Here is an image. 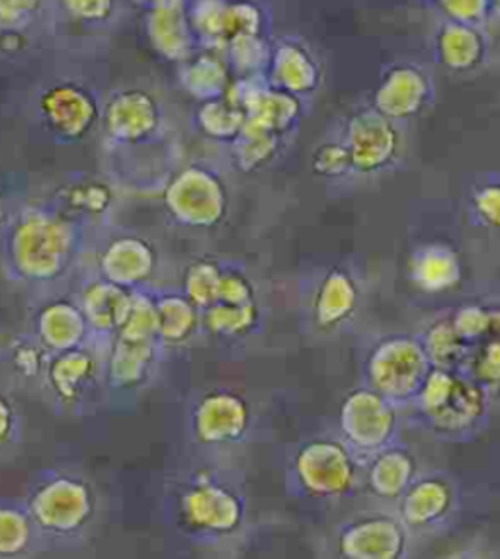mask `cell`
<instances>
[{
  "instance_id": "1",
  "label": "cell",
  "mask_w": 500,
  "mask_h": 559,
  "mask_svg": "<svg viewBox=\"0 0 500 559\" xmlns=\"http://www.w3.org/2000/svg\"><path fill=\"white\" fill-rule=\"evenodd\" d=\"M415 403L430 430L444 439L477 435L489 417V393L464 373L440 368L430 370Z\"/></svg>"
},
{
  "instance_id": "2",
  "label": "cell",
  "mask_w": 500,
  "mask_h": 559,
  "mask_svg": "<svg viewBox=\"0 0 500 559\" xmlns=\"http://www.w3.org/2000/svg\"><path fill=\"white\" fill-rule=\"evenodd\" d=\"M245 511L241 491L214 472L194 474L177 497L178 524L202 540H222L241 531Z\"/></svg>"
},
{
  "instance_id": "3",
  "label": "cell",
  "mask_w": 500,
  "mask_h": 559,
  "mask_svg": "<svg viewBox=\"0 0 500 559\" xmlns=\"http://www.w3.org/2000/svg\"><path fill=\"white\" fill-rule=\"evenodd\" d=\"M289 479L294 491L307 499L336 501L354 493L360 466L343 440H309L297 450Z\"/></svg>"
},
{
  "instance_id": "4",
  "label": "cell",
  "mask_w": 500,
  "mask_h": 559,
  "mask_svg": "<svg viewBox=\"0 0 500 559\" xmlns=\"http://www.w3.org/2000/svg\"><path fill=\"white\" fill-rule=\"evenodd\" d=\"M366 388L381 393L395 405L417 400L432 370L420 338L388 336L373 346L366 360Z\"/></svg>"
},
{
  "instance_id": "5",
  "label": "cell",
  "mask_w": 500,
  "mask_h": 559,
  "mask_svg": "<svg viewBox=\"0 0 500 559\" xmlns=\"http://www.w3.org/2000/svg\"><path fill=\"white\" fill-rule=\"evenodd\" d=\"M91 485L73 476H51L29 493V519L37 531L57 538H69L83 531L94 514Z\"/></svg>"
},
{
  "instance_id": "6",
  "label": "cell",
  "mask_w": 500,
  "mask_h": 559,
  "mask_svg": "<svg viewBox=\"0 0 500 559\" xmlns=\"http://www.w3.org/2000/svg\"><path fill=\"white\" fill-rule=\"evenodd\" d=\"M397 405L370 388L346 395L341 407L343 442L366 460L391 447L397 435Z\"/></svg>"
},
{
  "instance_id": "7",
  "label": "cell",
  "mask_w": 500,
  "mask_h": 559,
  "mask_svg": "<svg viewBox=\"0 0 500 559\" xmlns=\"http://www.w3.org/2000/svg\"><path fill=\"white\" fill-rule=\"evenodd\" d=\"M341 559H407L408 531L397 514H361L336 534Z\"/></svg>"
},
{
  "instance_id": "8",
  "label": "cell",
  "mask_w": 500,
  "mask_h": 559,
  "mask_svg": "<svg viewBox=\"0 0 500 559\" xmlns=\"http://www.w3.org/2000/svg\"><path fill=\"white\" fill-rule=\"evenodd\" d=\"M168 204L180 222L192 227H214L227 214L229 194L215 173L192 167L170 188Z\"/></svg>"
},
{
  "instance_id": "9",
  "label": "cell",
  "mask_w": 500,
  "mask_h": 559,
  "mask_svg": "<svg viewBox=\"0 0 500 559\" xmlns=\"http://www.w3.org/2000/svg\"><path fill=\"white\" fill-rule=\"evenodd\" d=\"M344 145L350 151L356 173H380L397 159L401 147L397 123L383 118L371 106L364 108L348 121Z\"/></svg>"
},
{
  "instance_id": "10",
  "label": "cell",
  "mask_w": 500,
  "mask_h": 559,
  "mask_svg": "<svg viewBox=\"0 0 500 559\" xmlns=\"http://www.w3.org/2000/svg\"><path fill=\"white\" fill-rule=\"evenodd\" d=\"M250 409L239 393L217 390L195 405L192 432L204 447H227L245 439L249 432Z\"/></svg>"
},
{
  "instance_id": "11",
  "label": "cell",
  "mask_w": 500,
  "mask_h": 559,
  "mask_svg": "<svg viewBox=\"0 0 500 559\" xmlns=\"http://www.w3.org/2000/svg\"><path fill=\"white\" fill-rule=\"evenodd\" d=\"M457 493L444 476L417 477L398 497L397 516L408 534L436 531L454 514Z\"/></svg>"
},
{
  "instance_id": "12",
  "label": "cell",
  "mask_w": 500,
  "mask_h": 559,
  "mask_svg": "<svg viewBox=\"0 0 500 559\" xmlns=\"http://www.w3.org/2000/svg\"><path fill=\"white\" fill-rule=\"evenodd\" d=\"M434 96V86L430 76L417 66L401 63L391 67L381 79L378 91L373 94V110L383 118L397 123L417 118L427 110Z\"/></svg>"
},
{
  "instance_id": "13",
  "label": "cell",
  "mask_w": 500,
  "mask_h": 559,
  "mask_svg": "<svg viewBox=\"0 0 500 559\" xmlns=\"http://www.w3.org/2000/svg\"><path fill=\"white\" fill-rule=\"evenodd\" d=\"M264 79L282 93L303 98L321 84V66L303 41L282 38L272 44L269 69Z\"/></svg>"
},
{
  "instance_id": "14",
  "label": "cell",
  "mask_w": 500,
  "mask_h": 559,
  "mask_svg": "<svg viewBox=\"0 0 500 559\" xmlns=\"http://www.w3.org/2000/svg\"><path fill=\"white\" fill-rule=\"evenodd\" d=\"M408 276L420 292L444 294L462 282V257L444 242L418 247L408 262Z\"/></svg>"
},
{
  "instance_id": "15",
  "label": "cell",
  "mask_w": 500,
  "mask_h": 559,
  "mask_svg": "<svg viewBox=\"0 0 500 559\" xmlns=\"http://www.w3.org/2000/svg\"><path fill=\"white\" fill-rule=\"evenodd\" d=\"M364 477L371 493L385 501H398L418 477L417 457L408 448L391 444L366 460Z\"/></svg>"
},
{
  "instance_id": "16",
  "label": "cell",
  "mask_w": 500,
  "mask_h": 559,
  "mask_svg": "<svg viewBox=\"0 0 500 559\" xmlns=\"http://www.w3.org/2000/svg\"><path fill=\"white\" fill-rule=\"evenodd\" d=\"M436 56L454 73H469L487 57V38L481 28L448 22L436 34Z\"/></svg>"
},
{
  "instance_id": "17",
  "label": "cell",
  "mask_w": 500,
  "mask_h": 559,
  "mask_svg": "<svg viewBox=\"0 0 500 559\" xmlns=\"http://www.w3.org/2000/svg\"><path fill=\"white\" fill-rule=\"evenodd\" d=\"M242 114H245V118L260 121L270 131L284 138L287 131L294 130L299 123L303 108H301L299 98L282 93L278 88L270 86L266 79H262L250 94Z\"/></svg>"
},
{
  "instance_id": "18",
  "label": "cell",
  "mask_w": 500,
  "mask_h": 559,
  "mask_svg": "<svg viewBox=\"0 0 500 559\" xmlns=\"http://www.w3.org/2000/svg\"><path fill=\"white\" fill-rule=\"evenodd\" d=\"M358 306V286L356 280L343 271L333 269L326 272L317 288L313 313L321 329H334L353 318Z\"/></svg>"
},
{
  "instance_id": "19",
  "label": "cell",
  "mask_w": 500,
  "mask_h": 559,
  "mask_svg": "<svg viewBox=\"0 0 500 559\" xmlns=\"http://www.w3.org/2000/svg\"><path fill=\"white\" fill-rule=\"evenodd\" d=\"M420 343H422V348H425L432 368L450 370V372H462L465 360L472 353V346L455 333L450 318L440 319L428 326Z\"/></svg>"
},
{
  "instance_id": "20",
  "label": "cell",
  "mask_w": 500,
  "mask_h": 559,
  "mask_svg": "<svg viewBox=\"0 0 500 559\" xmlns=\"http://www.w3.org/2000/svg\"><path fill=\"white\" fill-rule=\"evenodd\" d=\"M282 138L252 118H245L241 135L235 141V163L242 173H254L274 160Z\"/></svg>"
},
{
  "instance_id": "21",
  "label": "cell",
  "mask_w": 500,
  "mask_h": 559,
  "mask_svg": "<svg viewBox=\"0 0 500 559\" xmlns=\"http://www.w3.org/2000/svg\"><path fill=\"white\" fill-rule=\"evenodd\" d=\"M184 84L190 93L204 103L219 100L225 98L231 84V71L225 59L214 51H207L204 56L192 57V61L186 66Z\"/></svg>"
},
{
  "instance_id": "22",
  "label": "cell",
  "mask_w": 500,
  "mask_h": 559,
  "mask_svg": "<svg viewBox=\"0 0 500 559\" xmlns=\"http://www.w3.org/2000/svg\"><path fill=\"white\" fill-rule=\"evenodd\" d=\"M93 358L79 350H67L47 370L49 385L53 392L66 401L79 400L83 395L88 382L93 380Z\"/></svg>"
},
{
  "instance_id": "23",
  "label": "cell",
  "mask_w": 500,
  "mask_h": 559,
  "mask_svg": "<svg viewBox=\"0 0 500 559\" xmlns=\"http://www.w3.org/2000/svg\"><path fill=\"white\" fill-rule=\"evenodd\" d=\"M153 362H155L153 341L121 338V343L111 358V378H114V382L120 383L123 388L140 385L151 372Z\"/></svg>"
},
{
  "instance_id": "24",
  "label": "cell",
  "mask_w": 500,
  "mask_h": 559,
  "mask_svg": "<svg viewBox=\"0 0 500 559\" xmlns=\"http://www.w3.org/2000/svg\"><path fill=\"white\" fill-rule=\"evenodd\" d=\"M225 61L235 79L264 76L269 69L272 44L264 36H245L233 39L225 47Z\"/></svg>"
},
{
  "instance_id": "25",
  "label": "cell",
  "mask_w": 500,
  "mask_h": 559,
  "mask_svg": "<svg viewBox=\"0 0 500 559\" xmlns=\"http://www.w3.org/2000/svg\"><path fill=\"white\" fill-rule=\"evenodd\" d=\"M158 336L165 343L180 345L194 335L200 323V311L180 296L165 298L157 306Z\"/></svg>"
},
{
  "instance_id": "26",
  "label": "cell",
  "mask_w": 500,
  "mask_h": 559,
  "mask_svg": "<svg viewBox=\"0 0 500 559\" xmlns=\"http://www.w3.org/2000/svg\"><path fill=\"white\" fill-rule=\"evenodd\" d=\"M260 323L259 304L249 306H225L215 304L204 311V325L214 335L225 338H241L252 333Z\"/></svg>"
},
{
  "instance_id": "27",
  "label": "cell",
  "mask_w": 500,
  "mask_h": 559,
  "mask_svg": "<svg viewBox=\"0 0 500 559\" xmlns=\"http://www.w3.org/2000/svg\"><path fill=\"white\" fill-rule=\"evenodd\" d=\"M36 531L26 509L0 507V559L24 556L32 548Z\"/></svg>"
},
{
  "instance_id": "28",
  "label": "cell",
  "mask_w": 500,
  "mask_h": 559,
  "mask_svg": "<svg viewBox=\"0 0 500 559\" xmlns=\"http://www.w3.org/2000/svg\"><path fill=\"white\" fill-rule=\"evenodd\" d=\"M198 121L205 135L212 140L235 141L241 135L245 126V114L233 108L225 98L219 100H207L198 110Z\"/></svg>"
},
{
  "instance_id": "29",
  "label": "cell",
  "mask_w": 500,
  "mask_h": 559,
  "mask_svg": "<svg viewBox=\"0 0 500 559\" xmlns=\"http://www.w3.org/2000/svg\"><path fill=\"white\" fill-rule=\"evenodd\" d=\"M477 383L485 392H500V343L499 341H483L481 345L473 346L472 353L465 360L462 372Z\"/></svg>"
},
{
  "instance_id": "30",
  "label": "cell",
  "mask_w": 500,
  "mask_h": 559,
  "mask_svg": "<svg viewBox=\"0 0 500 559\" xmlns=\"http://www.w3.org/2000/svg\"><path fill=\"white\" fill-rule=\"evenodd\" d=\"M222 269L214 261H198L186 271L184 298L198 311H205L217 304V286Z\"/></svg>"
},
{
  "instance_id": "31",
  "label": "cell",
  "mask_w": 500,
  "mask_h": 559,
  "mask_svg": "<svg viewBox=\"0 0 500 559\" xmlns=\"http://www.w3.org/2000/svg\"><path fill=\"white\" fill-rule=\"evenodd\" d=\"M245 36H264V12L252 2H227L225 44Z\"/></svg>"
},
{
  "instance_id": "32",
  "label": "cell",
  "mask_w": 500,
  "mask_h": 559,
  "mask_svg": "<svg viewBox=\"0 0 500 559\" xmlns=\"http://www.w3.org/2000/svg\"><path fill=\"white\" fill-rule=\"evenodd\" d=\"M452 326L467 345H481L489 336V309L483 306H464L452 313Z\"/></svg>"
},
{
  "instance_id": "33",
  "label": "cell",
  "mask_w": 500,
  "mask_h": 559,
  "mask_svg": "<svg viewBox=\"0 0 500 559\" xmlns=\"http://www.w3.org/2000/svg\"><path fill=\"white\" fill-rule=\"evenodd\" d=\"M316 175L323 178H343L353 173V157L344 143H323L311 159Z\"/></svg>"
},
{
  "instance_id": "34",
  "label": "cell",
  "mask_w": 500,
  "mask_h": 559,
  "mask_svg": "<svg viewBox=\"0 0 500 559\" xmlns=\"http://www.w3.org/2000/svg\"><path fill=\"white\" fill-rule=\"evenodd\" d=\"M491 4L487 0H445L438 2L448 22L479 28L491 16Z\"/></svg>"
},
{
  "instance_id": "35",
  "label": "cell",
  "mask_w": 500,
  "mask_h": 559,
  "mask_svg": "<svg viewBox=\"0 0 500 559\" xmlns=\"http://www.w3.org/2000/svg\"><path fill=\"white\" fill-rule=\"evenodd\" d=\"M254 286L242 272L223 271L217 286V304L249 306L254 304Z\"/></svg>"
},
{
  "instance_id": "36",
  "label": "cell",
  "mask_w": 500,
  "mask_h": 559,
  "mask_svg": "<svg viewBox=\"0 0 500 559\" xmlns=\"http://www.w3.org/2000/svg\"><path fill=\"white\" fill-rule=\"evenodd\" d=\"M472 202L477 219L500 231V182H487L475 188Z\"/></svg>"
},
{
  "instance_id": "37",
  "label": "cell",
  "mask_w": 500,
  "mask_h": 559,
  "mask_svg": "<svg viewBox=\"0 0 500 559\" xmlns=\"http://www.w3.org/2000/svg\"><path fill=\"white\" fill-rule=\"evenodd\" d=\"M71 204L83 210H91V212H100L108 205V192L106 188L98 187V185H91V187H76L71 190Z\"/></svg>"
},
{
  "instance_id": "38",
  "label": "cell",
  "mask_w": 500,
  "mask_h": 559,
  "mask_svg": "<svg viewBox=\"0 0 500 559\" xmlns=\"http://www.w3.org/2000/svg\"><path fill=\"white\" fill-rule=\"evenodd\" d=\"M14 366L19 368L20 373L36 378L46 366L44 353L34 345H20L14 353Z\"/></svg>"
},
{
  "instance_id": "39",
  "label": "cell",
  "mask_w": 500,
  "mask_h": 559,
  "mask_svg": "<svg viewBox=\"0 0 500 559\" xmlns=\"http://www.w3.org/2000/svg\"><path fill=\"white\" fill-rule=\"evenodd\" d=\"M14 427H16L14 409H12L10 401L4 395H0V448L12 439Z\"/></svg>"
},
{
  "instance_id": "40",
  "label": "cell",
  "mask_w": 500,
  "mask_h": 559,
  "mask_svg": "<svg viewBox=\"0 0 500 559\" xmlns=\"http://www.w3.org/2000/svg\"><path fill=\"white\" fill-rule=\"evenodd\" d=\"M487 338L500 343V308L489 309V336Z\"/></svg>"
},
{
  "instance_id": "41",
  "label": "cell",
  "mask_w": 500,
  "mask_h": 559,
  "mask_svg": "<svg viewBox=\"0 0 500 559\" xmlns=\"http://www.w3.org/2000/svg\"><path fill=\"white\" fill-rule=\"evenodd\" d=\"M495 14L500 20V2H492L491 4V16Z\"/></svg>"
},
{
  "instance_id": "42",
  "label": "cell",
  "mask_w": 500,
  "mask_h": 559,
  "mask_svg": "<svg viewBox=\"0 0 500 559\" xmlns=\"http://www.w3.org/2000/svg\"><path fill=\"white\" fill-rule=\"evenodd\" d=\"M0 205H2V198H0ZM0 214H2V210H0Z\"/></svg>"
}]
</instances>
